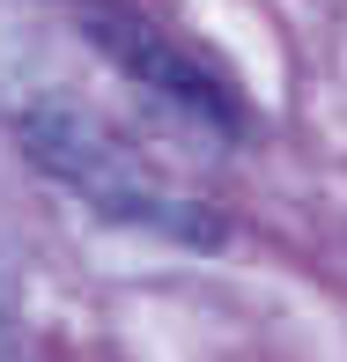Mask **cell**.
Returning a JSON list of instances; mask_svg holds the SVG:
<instances>
[{
	"label": "cell",
	"mask_w": 347,
	"mask_h": 362,
	"mask_svg": "<svg viewBox=\"0 0 347 362\" xmlns=\"http://www.w3.org/2000/svg\"><path fill=\"white\" fill-rule=\"evenodd\" d=\"M23 148L52 185H67L74 200H89L104 222L126 229H155L170 244H192V252H214L222 244V215L200 200H177V192L155 185V170L126 148L111 126H96L81 104L67 96H45V104L23 111Z\"/></svg>",
	"instance_id": "obj_1"
},
{
	"label": "cell",
	"mask_w": 347,
	"mask_h": 362,
	"mask_svg": "<svg viewBox=\"0 0 347 362\" xmlns=\"http://www.w3.org/2000/svg\"><path fill=\"white\" fill-rule=\"evenodd\" d=\"M74 23H81V37H89L96 52L111 59V67L134 81V89H148L163 111H177V119L207 126V134H222V141L244 134V104H237V89H229V81L214 74L200 52H185L170 30H155L141 8H126V0H81Z\"/></svg>",
	"instance_id": "obj_2"
}]
</instances>
